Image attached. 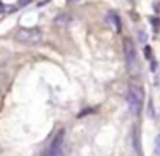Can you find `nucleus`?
<instances>
[{"label":"nucleus","instance_id":"nucleus-1","mask_svg":"<svg viewBox=\"0 0 160 156\" xmlns=\"http://www.w3.org/2000/svg\"><path fill=\"white\" fill-rule=\"evenodd\" d=\"M124 55H126V65L132 77L139 76V62L136 57V48L131 40H124Z\"/></svg>","mask_w":160,"mask_h":156},{"label":"nucleus","instance_id":"nucleus-2","mask_svg":"<svg viewBox=\"0 0 160 156\" xmlns=\"http://www.w3.org/2000/svg\"><path fill=\"white\" fill-rule=\"evenodd\" d=\"M143 98H145V93H143V87L139 84L132 83L129 86V93H128V103H129V108L134 115H138L141 111V106H143Z\"/></svg>","mask_w":160,"mask_h":156},{"label":"nucleus","instance_id":"nucleus-3","mask_svg":"<svg viewBox=\"0 0 160 156\" xmlns=\"http://www.w3.org/2000/svg\"><path fill=\"white\" fill-rule=\"evenodd\" d=\"M16 40L21 45H36L42 41V31L38 28H22L16 33Z\"/></svg>","mask_w":160,"mask_h":156},{"label":"nucleus","instance_id":"nucleus-4","mask_svg":"<svg viewBox=\"0 0 160 156\" xmlns=\"http://www.w3.org/2000/svg\"><path fill=\"white\" fill-rule=\"evenodd\" d=\"M62 141H64V129H60L55 134V137L52 139V142L47 146V149L43 151L42 156H59L62 153Z\"/></svg>","mask_w":160,"mask_h":156},{"label":"nucleus","instance_id":"nucleus-5","mask_svg":"<svg viewBox=\"0 0 160 156\" xmlns=\"http://www.w3.org/2000/svg\"><path fill=\"white\" fill-rule=\"evenodd\" d=\"M107 22L112 26V29H114L115 33L121 31V19H119V16L115 14V12H108V16H107Z\"/></svg>","mask_w":160,"mask_h":156},{"label":"nucleus","instance_id":"nucleus-6","mask_svg":"<svg viewBox=\"0 0 160 156\" xmlns=\"http://www.w3.org/2000/svg\"><path fill=\"white\" fill-rule=\"evenodd\" d=\"M71 22V17L67 14H60L59 17H55V24L57 26H67Z\"/></svg>","mask_w":160,"mask_h":156},{"label":"nucleus","instance_id":"nucleus-7","mask_svg":"<svg viewBox=\"0 0 160 156\" xmlns=\"http://www.w3.org/2000/svg\"><path fill=\"white\" fill-rule=\"evenodd\" d=\"M134 149H136V153H138V156H143L141 144H139V132H138V129L134 130Z\"/></svg>","mask_w":160,"mask_h":156},{"label":"nucleus","instance_id":"nucleus-8","mask_svg":"<svg viewBox=\"0 0 160 156\" xmlns=\"http://www.w3.org/2000/svg\"><path fill=\"white\" fill-rule=\"evenodd\" d=\"M145 57L148 60H152V48H150V46H145Z\"/></svg>","mask_w":160,"mask_h":156},{"label":"nucleus","instance_id":"nucleus-9","mask_svg":"<svg viewBox=\"0 0 160 156\" xmlns=\"http://www.w3.org/2000/svg\"><path fill=\"white\" fill-rule=\"evenodd\" d=\"M155 149H157V154H160V135H157L155 139Z\"/></svg>","mask_w":160,"mask_h":156},{"label":"nucleus","instance_id":"nucleus-10","mask_svg":"<svg viewBox=\"0 0 160 156\" xmlns=\"http://www.w3.org/2000/svg\"><path fill=\"white\" fill-rule=\"evenodd\" d=\"M31 0H18V7H24V5H28Z\"/></svg>","mask_w":160,"mask_h":156},{"label":"nucleus","instance_id":"nucleus-11","mask_svg":"<svg viewBox=\"0 0 160 156\" xmlns=\"http://www.w3.org/2000/svg\"><path fill=\"white\" fill-rule=\"evenodd\" d=\"M4 11H5V5L2 4V2H0V12H4Z\"/></svg>","mask_w":160,"mask_h":156},{"label":"nucleus","instance_id":"nucleus-12","mask_svg":"<svg viewBox=\"0 0 160 156\" xmlns=\"http://www.w3.org/2000/svg\"><path fill=\"white\" fill-rule=\"evenodd\" d=\"M152 70H157V62H152Z\"/></svg>","mask_w":160,"mask_h":156},{"label":"nucleus","instance_id":"nucleus-13","mask_svg":"<svg viewBox=\"0 0 160 156\" xmlns=\"http://www.w3.org/2000/svg\"><path fill=\"white\" fill-rule=\"evenodd\" d=\"M71 2H78V0H71Z\"/></svg>","mask_w":160,"mask_h":156}]
</instances>
